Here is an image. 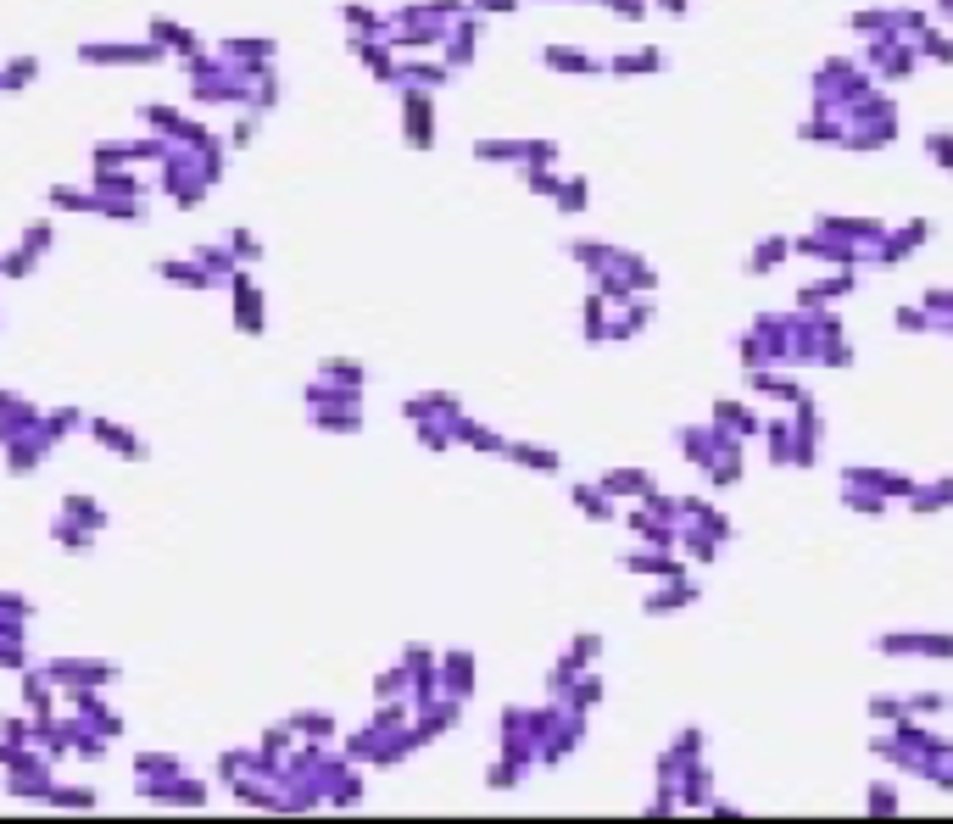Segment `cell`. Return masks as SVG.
<instances>
[{"mask_svg":"<svg viewBox=\"0 0 953 824\" xmlns=\"http://www.w3.org/2000/svg\"><path fill=\"white\" fill-rule=\"evenodd\" d=\"M162 45H151V39H90V45H79V62L84 67H151L162 62Z\"/></svg>","mask_w":953,"mask_h":824,"instance_id":"1","label":"cell"},{"mask_svg":"<svg viewBox=\"0 0 953 824\" xmlns=\"http://www.w3.org/2000/svg\"><path fill=\"white\" fill-rule=\"evenodd\" d=\"M346 23H352V28H368V34H379V28H385V17L368 12V6H346Z\"/></svg>","mask_w":953,"mask_h":824,"instance_id":"6","label":"cell"},{"mask_svg":"<svg viewBox=\"0 0 953 824\" xmlns=\"http://www.w3.org/2000/svg\"><path fill=\"white\" fill-rule=\"evenodd\" d=\"M658 67V51H636V56H619L614 73H653Z\"/></svg>","mask_w":953,"mask_h":824,"instance_id":"5","label":"cell"},{"mask_svg":"<svg viewBox=\"0 0 953 824\" xmlns=\"http://www.w3.org/2000/svg\"><path fill=\"white\" fill-rule=\"evenodd\" d=\"M547 67H558V73H597V62L580 51H563V45H552L547 51Z\"/></svg>","mask_w":953,"mask_h":824,"instance_id":"4","label":"cell"},{"mask_svg":"<svg viewBox=\"0 0 953 824\" xmlns=\"http://www.w3.org/2000/svg\"><path fill=\"white\" fill-rule=\"evenodd\" d=\"M251 134H257V123H251V117H240V129L229 134V140H235V145H251Z\"/></svg>","mask_w":953,"mask_h":824,"instance_id":"7","label":"cell"},{"mask_svg":"<svg viewBox=\"0 0 953 824\" xmlns=\"http://www.w3.org/2000/svg\"><path fill=\"white\" fill-rule=\"evenodd\" d=\"M34 78H40V56H12L0 67V90H28Z\"/></svg>","mask_w":953,"mask_h":824,"instance_id":"3","label":"cell"},{"mask_svg":"<svg viewBox=\"0 0 953 824\" xmlns=\"http://www.w3.org/2000/svg\"><path fill=\"white\" fill-rule=\"evenodd\" d=\"M145 39H151V45H162V51H173V56H196V51H201V39L190 34L184 23H173V17H151Z\"/></svg>","mask_w":953,"mask_h":824,"instance_id":"2","label":"cell"}]
</instances>
